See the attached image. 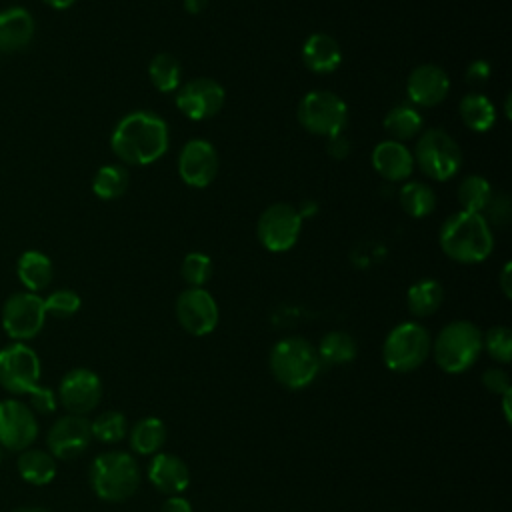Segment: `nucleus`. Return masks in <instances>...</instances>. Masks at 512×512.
<instances>
[{
	"mask_svg": "<svg viewBox=\"0 0 512 512\" xmlns=\"http://www.w3.org/2000/svg\"><path fill=\"white\" fill-rule=\"evenodd\" d=\"M170 144L168 124L150 110H134L112 130V152L130 166H146L162 158Z\"/></svg>",
	"mask_w": 512,
	"mask_h": 512,
	"instance_id": "obj_1",
	"label": "nucleus"
},
{
	"mask_svg": "<svg viewBox=\"0 0 512 512\" xmlns=\"http://www.w3.org/2000/svg\"><path fill=\"white\" fill-rule=\"evenodd\" d=\"M438 242L450 260L478 264L492 254L494 234L484 214L458 210L442 222Z\"/></svg>",
	"mask_w": 512,
	"mask_h": 512,
	"instance_id": "obj_2",
	"label": "nucleus"
},
{
	"mask_svg": "<svg viewBox=\"0 0 512 512\" xmlns=\"http://www.w3.org/2000/svg\"><path fill=\"white\" fill-rule=\"evenodd\" d=\"M268 366L276 382L288 390H302L310 386L322 368L316 346L300 336L278 340L270 348Z\"/></svg>",
	"mask_w": 512,
	"mask_h": 512,
	"instance_id": "obj_3",
	"label": "nucleus"
},
{
	"mask_svg": "<svg viewBox=\"0 0 512 512\" xmlns=\"http://www.w3.org/2000/svg\"><path fill=\"white\" fill-rule=\"evenodd\" d=\"M88 478L98 498L106 502H124L138 490L142 472L132 454L110 450L92 460Z\"/></svg>",
	"mask_w": 512,
	"mask_h": 512,
	"instance_id": "obj_4",
	"label": "nucleus"
},
{
	"mask_svg": "<svg viewBox=\"0 0 512 512\" xmlns=\"http://www.w3.org/2000/svg\"><path fill=\"white\" fill-rule=\"evenodd\" d=\"M482 332L470 320L446 324L432 342V356L446 374H462L476 364L482 352Z\"/></svg>",
	"mask_w": 512,
	"mask_h": 512,
	"instance_id": "obj_5",
	"label": "nucleus"
},
{
	"mask_svg": "<svg viewBox=\"0 0 512 512\" xmlns=\"http://www.w3.org/2000/svg\"><path fill=\"white\" fill-rule=\"evenodd\" d=\"M430 332L414 320L394 326L382 346V360L392 372L408 374L418 370L430 356Z\"/></svg>",
	"mask_w": 512,
	"mask_h": 512,
	"instance_id": "obj_6",
	"label": "nucleus"
},
{
	"mask_svg": "<svg viewBox=\"0 0 512 512\" xmlns=\"http://www.w3.org/2000/svg\"><path fill=\"white\" fill-rule=\"evenodd\" d=\"M412 156L420 172L436 182L454 178L464 160L460 144L442 128H430L418 134Z\"/></svg>",
	"mask_w": 512,
	"mask_h": 512,
	"instance_id": "obj_7",
	"label": "nucleus"
},
{
	"mask_svg": "<svg viewBox=\"0 0 512 512\" xmlns=\"http://www.w3.org/2000/svg\"><path fill=\"white\" fill-rule=\"evenodd\" d=\"M296 116L306 132L330 138L344 132L348 124V106L336 92L312 90L298 102Z\"/></svg>",
	"mask_w": 512,
	"mask_h": 512,
	"instance_id": "obj_8",
	"label": "nucleus"
},
{
	"mask_svg": "<svg viewBox=\"0 0 512 512\" xmlns=\"http://www.w3.org/2000/svg\"><path fill=\"white\" fill-rule=\"evenodd\" d=\"M42 364L24 342H12L0 350V386L10 394H30L40 386Z\"/></svg>",
	"mask_w": 512,
	"mask_h": 512,
	"instance_id": "obj_9",
	"label": "nucleus"
},
{
	"mask_svg": "<svg viewBox=\"0 0 512 512\" xmlns=\"http://www.w3.org/2000/svg\"><path fill=\"white\" fill-rule=\"evenodd\" d=\"M302 216L288 202H274L260 214L256 236L268 252H288L300 238Z\"/></svg>",
	"mask_w": 512,
	"mask_h": 512,
	"instance_id": "obj_10",
	"label": "nucleus"
},
{
	"mask_svg": "<svg viewBox=\"0 0 512 512\" xmlns=\"http://www.w3.org/2000/svg\"><path fill=\"white\" fill-rule=\"evenodd\" d=\"M44 322V298L34 292H16L2 306V328L16 342H26L38 336Z\"/></svg>",
	"mask_w": 512,
	"mask_h": 512,
	"instance_id": "obj_11",
	"label": "nucleus"
},
{
	"mask_svg": "<svg viewBox=\"0 0 512 512\" xmlns=\"http://www.w3.org/2000/svg\"><path fill=\"white\" fill-rule=\"evenodd\" d=\"M38 438V420L28 404L16 398L0 400V446L22 452Z\"/></svg>",
	"mask_w": 512,
	"mask_h": 512,
	"instance_id": "obj_12",
	"label": "nucleus"
},
{
	"mask_svg": "<svg viewBox=\"0 0 512 512\" xmlns=\"http://www.w3.org/2000/svg\"><path fill=\"white\" fill-rule=\"evenodd\" d=\"M176 320L192 336L210 334L220 318L214 296L204 288H186L176 298Z\"/></svg>",
	"mask_w": 512,
	"mask_h": 512,
	"instance_id": "obj_13",
	"label": "nucleus"
},
{
	"mask_svg": "<svg viewBox=\"0 0 512 512\" xmlns=\"http://www.w3.org/2000/svg\"><path fill=\"white\" fill-rule=\"evenodd\" d=\"M226 100V92L214 78L198 76L176 90V106L190 120L216 116Z\"/></svg>",
	"mask_w": 512,
	"mask_h": 512,
	"instance_id": "obj_14",
	"label": "nucleus"
},
{
	"mask_svg": "<svg viewBox=\"0 0 512 512\" xmlns=\"http://www.w3.org/2000/svg\"><path fill=\"white\" fill-rule=\"evenodd\" d=\"M218 152L212 142L194 138L188 140L178 154V174L190 188H206L218 174Z\"/></svg>",
	"mask_w": 512,
	"mask_h": 512,
	"instance_id": "obj_15",
	"label": "nucleus"
},
{
	"mask_svg": "<svg viewBox=\"0 0 512 512\" xmlns=\"http://www.w3.org/2000/svg\"><path fill=\"white\" fill-rule=\"evenodd\" d=\"M102 398V382L90 368L68 370L58 386V400L68 410V414L84 416L92 412Z\"/></svg>",
	"mask_w": 512,
	"mask_h": 512,
	"instance_id": "obj_16",
	"label": "nucleus"
},
{
	"mask_svg": "<svg viewBox=\"0 0 512 512\" xmlns=\"http://www.w3.org/2000/svg\"><path fill=\"white\" fill-rule=\"evenodd\" d=\"M92 442L90 420L86 416L68 414L58 418L46 436L48 450L58 460H74L78 458Z\"/></svg>",
	"mask_w": 512,
	"mask_h": 512,
	"instance_id": "obj_17",
	"label": "nucleus"
},
{
	"mask_svg": "<svg viewBox=\"0 0 512 512\" xmlns=\"http://www.w3.org/2000/svg\"><path fill=\"white\" fill-rule=\"evenodd\" d=\"M450 92V78L446 70L438 64L416 66L406 80V94L412 106H438L446 100Z\"/></svg>",
	"mask_w": 512,
	"mask_h": 512,
	"instance_id": "obj_18",
	"label": "nucleus"
},
{
	"mask_svg": "<svg viewBox=\"0 0 512 512\" xmlns=\"http://www.w3.org/2000/svg\"><path fill=\"white\" fill-rule=\"evenodd\" d=\"M146 474L150 484L166 496H180L190 484V470L186 462L168 452L156 454L148 464Z\"/></svg>",
	"mask_w": 512,
	"mask_h": 512,
	"instance_id": "obj_19",
	"label": "nucleus"
},
{
	"mask_svg": "<svg viewBox=\"0 0 512 512\" xmlns=\"http://www.w3.org/2000/svg\"><path fill=\"white\" fill-rule=\"evenodd\" d=\"M374 170L388 182H402L414 172V156L404 142L382 140L372 150Z\"/></svg>",
	"mask_w": 512,
	"mask_h": 512,
	"instance_id": "obj_20",
	"label": "nucleus"
},
{
	"mask_svg": "<svg viewBox=\"0 0 512 512\" xmlns=\"http://www.w3.org/2000/svg\"><path fill=\"white\" fill-rule=\"evenodd\" d=\"M34 18L22 6L0 10V52L24 50L34 38Z\"/></svg>",
	"mask_w": 512,
	"mask_h": 512,
	"instance_id": "obj_21",
	"label": "nucleus"
},
{
	"mask_svg": "<svg viewBox=\"0 0 512 512\" xmlns=\"http://www.w3.org/2000/svg\"><path fill=\"white\" fill-rule=\"evenodd\" d=\"M302 62L314 74H330L342 62V48L334 36L314 32L302 44Z\"/></svg>",
	"mask_w": 512,
	"mask_h": 512,
	"instance_id": "obj_22",
	"label": "nucleus"
},
{
	"mask_svg": "<svg viewBox=\"0 0 512 512\" xmlns=\"http://www.w3.org/2000/svg\"><path fill=\"white\" fill-rule=\"evenodd\" d=\"M18 474L32 486H46L56 476V458L40 448H26L16 462Z\"/></svg>",
	"mask_w": 512,
	"mask_h": 512,
	"instance_id": "obj_23",
	"label": "nucleus"
},
{
	"mask_svg": "<svg viewBox=\"0 0 512 512\" xmlns=\"http://www.w3.org/2000/svg\"><path fill=\"white\" fill-rule=\"evenodd\" d=\"M18 280L28 288V292H40L52 282V262L46 254L38 250H28L18 258L16 264Z\"/></svg>",
	"mask_w": 512,
	"mask_h": 512,
	"instance_id": "obj_24",
	"label": "nucleus"
},
{
	"mask_svg": "<svg viewBox=\"0 0 512 512\" xmlns=\"http://www.w3.org/2000/svg\"><path fill=\"white\" fill-rule=\"evenodd\" d=\"M442 302H444V288L434 278H422L414 282L406 294L408 310L416 318L432 316L442 306Z\"/></svg>",
	"mask_w": 512,
	"mask_h": 512,
	"instance_id": "obj_25",
	"label": "nucleus"
},
{
	"mask_svg": "<svg viewBox=\"0 0 512 512\" xmlns=\"http://www.w3.org/2000/svg\"><path fill=\"white\" fill-rule=\"evenodd\" d=\"M460 120L472 132H488L496 122V108L492 100L480 92H468L458 104Z\"/></svg>",
	"mask_w": 512,
	"mask_h": 512,
	"instance_id": "obj_26",
	"label": "nucleus"
},
{
	"mask_svg": "<svg viewBox=\"0 0 512 512\" xmlns=\"http://www.w3.org/2000/svg\"><path fill=\"white\" fill-rule=\"evenodd\" d=\"M382 124L390 140L406 142L416 138L422 132V114L412 104H396L394 108L388 110Z\"/></svg>",
	"mask_w": 512,
	"mask_h": 512,
	"instance_id": "obj_27",
	"label": "nucleus"
},
{
	"mask_svg": "<svg viewBox=\"0 0 512 512\" xmlns=\"http://www.w3.org/2000/svg\"><path fill=\"white\" fill-rule=\"evenodd\" d=\"M316 352H318L322 366H340V364H348L356 358L358 344L348 332L332 330L322 336Z\"/></svg>",
	"mask_w": 512,
	"mask_h": 512,
	"instance_id": "obj_28",
	"label": "nucleus"
},
{
	"mask_svg": "<svg viewBox=\"0 0 512 512\" xmlns=\"http://www.w3.org/2000/svg\"><path fill=\"white\" fill-rule=\"evenodd\" d=\"M128 440H130V448L136 454H142V456L156 454L166 442V426L160 418H154V416L142 418L130 428Z\"/></svg>",
	"mask_w": 512,
	"mask_h": 512,
	"instance_id": "obj_29",
	"label": "nucleus"
},
{
	"mask_svg": "<svg viewBox=\"0 0 512 512\" xmlns=\"http://www.w3.org/2000/svg\"><path fill=\"white\" fill-rule=\"evenodd\" d=\"M398 202H400V208L408 216L424 218L430 212H434L436 194L428 184L418 182V180H410L398 190Z\"/></svg>",
	"mask_w": 512,
	"mask_h": 512,
	"instance_id": "obj_30",
	"label": "nucleus"
},
{
	"mask_svg": "<svg viewBox=\"0 0 512 512\" xmlns=\"http://www.w3.org/2000/svg\"><path fill=\"white\" fill-rule=\"evenodd\" d=\"M148 78L158 92H176L180 88L182 66L176 56L160 52L148 64Z\"/></svg>",
	"mask_w": 512,
	"mask_h": 512,
	"instance_id": "obj_31",
	"label": "nucleus"
},
{
	"mask_svg": "<svg viewBox=\"0 0 512 512\" xmlns=\"http://www.w3.org/2000/svg\"><path fill=\"white\" fill-rule=\"evenodd\" d=\"M456 194H458L460 210L482 214L494 192H492L490 182L484 176L468 174L458 184V192Z\"/></svg>",
	"mask_w": 512,
	"mask_h": 512,
	"instance_id": "obj_32",
	"label": "nucleus"
},
{
	"mask_svg": "<svg viewBox=\"0 0 512 512\" xmlns=\"http://www.w3.org/2000/svg\"><path fill=\"white\" fill-rule=\"evenodd\" d=\"M130 184L128 170L120 164H106L98 168V172L92 178V192L102 200H114L120 198Z\"/></svg>",
	"mask_w": 512,
	"mask_h": 512,
	"instance_id": "obj_33",
	"label": "nucleus"
},
{
	"mask_svg": "<svg viewBox=\"0 0 512 512\" xmlns=\"http://www.w3.org/2000/svg\"><path fill=\"white\" fill-rule=\"evenodd\" d=\"M90 430H92V438H96V440H100L104 444H116L128 432L126 416L122 412H118V410L102 412V414H98L90 422Z\"/></svg>",
	"mask_w": 512,
	"mask_h": 512,
	"instance_id": "obj_34",
	"label": "nucleus"
},
{
	"mask_svg": "<svg viewBox=\"0 0 512 512\" xmlns=\"http://www.w3.org/2000/svg\"><path fill=\"white\" fill-rule=\"evenodd\" d=\"M180 276L188 288H202L212 276V260L204 252H188L180 264Z\"/></svg>",
	"mask_w": 512,
	"mask_h": 512,
	"instance_id": "obj_35",
	"label": "nucleus"
},
{
	"mask_svg": "<svg viewBox=\"0 0 512 512\" xmlns=\"http://www.w3.org/2000/svg\"><path fill=\"white\" fill-rule=\"evenodd\" d=\"M482 348H486L488 356L500 364H508L512 360V332L506 326H492L486 334H482Z\"/></svg>",
	"mask_w": 512,
	"mask_h": 512,
	"instance_id": "obj_36",
	"label": "nucleus"
},
{
	"mask_svg": "<svg viewBox=\"0 0 512 512\" xmlns=\"http://www.w3.org/2000/svg\"><path fill=\"white\" fill-rule=\"evenodd\" d=\"M80 306H82L80 296L68 288L54 290L52 294H48V298H44L46 316L50 314L54 318H70L80 310Z\"/></svg>",
	"mask_w": 512,
	"mask_h": 512,
	"instance_id": "obj_37",
	"label": "nucleus"
},
{
	"mask_svg": "<svg viewBox=\"0 0 512 512\" xmlns=\"http://www.w3.org/2000/svg\"><path fill=\"white\" fill-rule=\"evenodd\" d=\"M484 212H486L484 218H486L488 224L504 226L510 220V198H508V194H504V192L492 194Z\"/></svg>",
	"mask_w": 512,
	"mask_h": 512,
	"instance_id": "obj_38",
	"label": "nucleus"
},
{
	"mask_svg": "<svg viewBox=\"0 0 512 512\" xmlns=\"http://www.w3.org/2000/svg\"><path fill=\"white\" fill-rule=\"evenodd\" d=\"M482 384L492 394H504L510 390V376L504 368H488L482 374Z\"/></svg>",
	"mask_w": 512,
	"mask_h": 512,
	"instance_id": "obj_39",
	"label": "nucleus"
},
{
	"mask_svg": "<svg viewBox=\"0 0 512 512\" xmlns=\"http://www.w3.org/2000/svg\"><path fill=\"white\" fill-rule=\"evenodd\" d=\"M30 404L36 412L40 414H52L56 410V396L50 388H44V386H38L34 388L30 394Z\"/></svg>",
	"mask_w": 512,
	"mask_h": 512,
	"instance_id": "obj_40",
	"label": "nucleus"
},
{
	"mask_svg": "<svg viewBox=\"0 0 512 512\" xmlns=\"http://www.w3.org/2000/svg\"><path fill=\"white\" fill-rule=\"evenodd\" d=\"M464 78H466L468 86H472V88L484 86V84L488 82V78H490V64H488L486 60H474V62H470L468 68H466Z\"/></svg>",
	"mask_w": 512,
	"mask_h": 512,
	"instance_id": "obj_41",
	"label": "nucleus"
},
{
	"mask_svg": "<svg viewBox=\"0 0 512 512\" xmlns=\"http://www.w3.org/2000/svg\"><path fill=\"white\" fill-rule=\"evenodd\" d=\"M348 150H350V142H348V138L344 134H336V136L328 138V152H330V156L344 158L348 154Z\"/></svg>",
	"mask_w": 512,
	"mask_h": 512,
	"instance_id": "obj_42",
	"label": "nucleus"
},
{
	"mask_svg": "<svg viewBox=\"0 0 512 512\" xmlns=\"http://www.w3.org/2000/svg\"><path fill=\"white\" fill-rule=\"evenodd\" d=\"M160 512H192V504L182 496H168L162 502Z\"/></svg>",
	"mask_w": 512,
	"mask_h": 512,
	"instance_id": "obj_43",
	"label": "nucleus"
},
{
	"mask_svg": "<svg viewBox=\"0 0 512 512\" xmlns=\"http://www.w3.org/2000/svg\"><path fill=\"white\" fill-rule=\"evenodd\" d=\"M510 270H512V262H506L502 272H500V288L504 292L506 298L512 296V280H510Z\"/></svg>",
	"mask_w": 512,
	"mask_h": 512,
	"instance_id": "obj_44",
	"label": "nucleus"
},
{
	"mask_svg": "<svg viewBox=\"0 0 512 512\" xmlns=\"http://www.w3.org/2000/svg\"><path fill=\"white\" fill-rule=\"evenodd\" d=\"M208 6V0H184V10L188 14H200Z\"/></svg>",
	"mask_w": 512,
	"mask_h": 512,
	"instance_id": "obj_45",
	"label": "nucleus"
},
{
	"mask_svg": "<svg viewBox=\"0 0 512 512\" xmlns=\"http://www.w3.org/2000/svg\"><path fill=\"white\" fill-rule=\"evenodd\" d=\"M44 4H48L50 8H54V10H66V8H70L76 0H42Z\"/></svg>",
	"mask_w": 512,
	"mask_h": 512,
	"instance_id": "obj_46",
	"label": "nucleus"
},
{
	"mask_svg": "<svg viewBox=\"0 0 512 512\" xmlns=\"http://www.w3.org/2000/svg\"><path fill=\"white\" fill-rule=\"evenodd\" d=\"M510 398H512V388L502 394V406H504V418L510 422Z\"/></svg>",
	"mask_w": 512,
	"mask_h": 512,
	"instance_id": "obj_47",
	"label": "nucleus"
},
{
	"mask_svg": "<svg viewBox=\"0 0 512 512\" xmlns=\"http://www.w3.org/2000/svg\"><path fill=\"white\" fill-rule=\"evenodd\" d=\"M16 512H50L48 508H40V506H28V508H20Z\"/></svg>",
	"mask_w": 512,
	"mask_h": 512,
	"instance_id": "obj_48",
	"label": "nucleus"
},
{
	"mask_svg": "<svg viewBox=\"0 0 512 512\" xmlns=\"http://www.w3.org/2000/svg\"><path fill=\"white\" fill-rule=\"evenodd\" d=\"M0 462H2V446H0Z\"/></svg>",
	"mask_w": 512,
	"mask_h": 512,
	"instance_id": "obj_49",
	"label": "nucleus"
}]
</instances>
